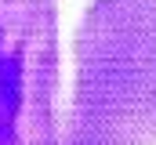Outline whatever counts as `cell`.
Here are the masks:
<instances>
[{"label":"cell","mask_w":156,"mask_h":145,"mask_svg":"<svg viewBox=\"0 0 156 145\" xmlns=\"http://www.w3.org/2000/svg\"><path fill=\"white\" fill-rule=\"evenodd\" d=\"M62 145H156V0L87 4Z\"/></svg>","instance_id":"1"},{"label":"cell","mask_w":156,"mask_h":145,"mask_svg":"<svg viewBox=\"0 0 156 145\" xmlns=\"http://www.w3.org/2000/svg\"><path fill=\"white\" fill-rule=\"evenodd\" d=\"M58 0H0V145H62Z\"/></svg>","instance_id":"2"}]
</instances>
